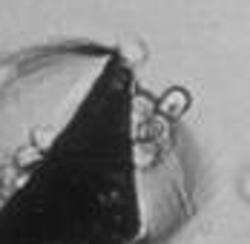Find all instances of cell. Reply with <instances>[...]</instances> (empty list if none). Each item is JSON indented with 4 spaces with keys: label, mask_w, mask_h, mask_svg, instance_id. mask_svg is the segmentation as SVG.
<instances>
[{
    "label": "cell",
    "mask_w": 250,
    "mask_h": 244,
    "mask_svg": "<svg viewBox=\"0 0 250 244\" xmlns=\"http://www.w3.org/2000/svg\"><path fill=\"white\" fill-rule=\"evenodd\" d=\"M187 109H190V92L181 89V86L167 89L164 95L155 101V115L164 118V121H175V118H181Z\"/></svg>",
    "instance_id": "1"
},
{
    "label": "cell",
    "mask_w": 250,
    "mask_h": 244,
    "mask_svg": "<svg viewBox=\"0 0 250 244\" xmlns=\"http://www.w3.org/2000/svg\"><path fill=\"white\" fill-rule=\"evenodd\" d=\"M135 164L138 167H152L155 164V155H158V146H155V141H150V144H138L135 146Z\"/></svg>",
    "instance_id": "2"
},
{
    "label": "cell",
    "mask_w": 250,
    "mask_h": 244,
    "mask_svg": "<svg viewBox=\"0 0 250 244\" xmlns=\"http://www.w3.org/2000/svg\"><path fill=\"white\" fill-rule=\"evenodd\" d=\"M135 112H138V115H147V121H152V118H155V101H150V98H144L138 92V95H135Z\"/></svg>",
    "instance_id": "3"
}]
</instances>
